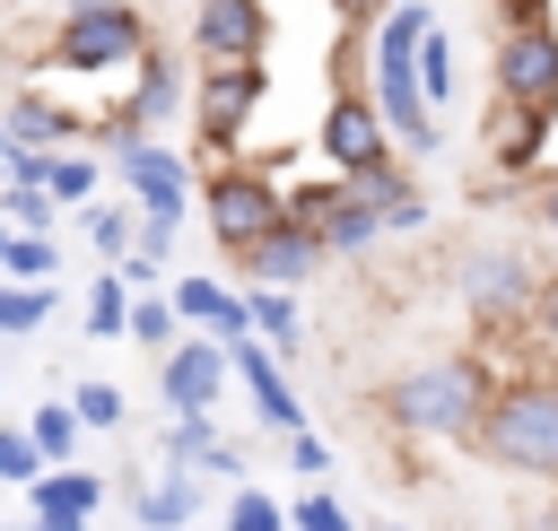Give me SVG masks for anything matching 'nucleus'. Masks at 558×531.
<instances>
[{
	"label": "nucleus",
	"instance_id": "1",
	"mask_svg": "<svg viewBox=\"0 0 558 531\" xmlns=\"http://www.w3.org/2000/svg\"><path fill=\"white\" fill-rule=\"evenodd\" d=\"M488 366L480 357H436V366H410L392 374L375 400H384V427L392 435H418V444H471L480 418H488Z\"/></svg>",
	"mask_w": 558,
	"mask_h": 531
},
{
	"label": "nucleus",
	"instance_id": "2",
	"mask_svg": "<svg viewBox=\"0 0 558 531\" xmlns=\"http://www.w3.org/2000/svg\"><path fill=\"white\" fill-rule=\"evenodd\" d=\"M471 453L497 461V470H514V479H558V374H514V383H497Z\"/></svg>",
	"mask_w": 558,
	"mask_h": 531
},
{
	"label": "nucleus",
	"instance_id": "3",
	"mask_svg": "<svg viewBox=\"0 0 558 531\" xmlns=\"http://www.w3.org/2000/svg\"><path fill=\"white\" fill-rule=\"evenodd\" d=\"M541 287H549V270H541L523 244H480V252H462V270H453V296H462V313H471L480 331L532 322Z\"/></svg>",
	"mask_w": 558,
	"mask_h": 531
},
{
	"label": "nucleus",
	"instance_id": "4",
	"mask_svg": "<svg viewBox=\"0 0 558 531\" xmlns=\"http://www.w3.org/2000/svg\"><path fill=\"white\" fill-rule=\"evenodd\" d=\"M148 44H157V35H148V17H140L131 0H70L61 26H52V61L78 70V78H96V70H140Z\"/></svg>",
	"mask_w": 558,
	"mask_h": 531
},
{
	"label": "nucleus",
	"instance_id": "5",
	"mask_svg": "<svg viewBox=\"0 0 558 531\" xmlns=\"http://www.w3.org/2000/svg\"><path fill=\"white\" fill-rule=\"evenodd\" d=\"M314 148H323L331 174H375V165H392L401 139H392L375 87H331V104H323V122H314Z\"/></svg>",
	"mask_w": 558,
	"mask_h": 531
},
{
	"label": "nucleus",
	"instance_id": "6",
	"mask_svg": "<svg viewBox=\"0 0 558 531\" xmlns=\"http://www.w3.org/2000/svg\"><path fill=\"white\" fill-rule=\"evenodd\" d=\"M201 209H209V235H218L227 252H244L253 235H270V226L288 218V183H270L262 165H218V174L201 183Z\"/></svg>",
	"mask_w": 558,
	"mask_h": 531
},
{
	"label": "nucleus",
	"instance_id": "7",
	"mask_svg": "<svg viewBox=\"0 0 558 531\" xmlns=\"http://www.w3.org/2000/svg\"><path fill=\"white\" fill-rule=\"evenodd\" d=\"M262 96H270L262 61H201V78H192V131H201V148H235L244 122L262 113Z\"/></svg>",
	"mask_w": 558,
	"mask_h": 531
},
{
	"label": "nucleus",
	"instance_id": "8",
	"mask_svg": "<svg viewBox=\"0 0 558 531\" xmlns=\"http://www.w3.org/2000/svg\"><path fill=\"white\" fill-rule=\"evenodd\" d=\"M497 96L506 104H558V26L541 9L506 17V35H497Z\"/></svg>",
	"mask_w": 558,
	"mask_h": 531
},
{
	"label": "nucleus",
	"instance_id": "9",
	"mask_svg": "<svg viewBox=\"0 0 558 531\" xmlns=\"http://www.w3.org/2000/svg\"><path fill=\"white\" fill-rule=\"evenodd\" d=\"M227 374H235V357H227V339H218V331H201V339H174V348L157 357L166 418H209V409H218V392H227Z\"/></svg>",
	"mask_w": 558,
	"mask_h": 531
},
{
	"label": "nucleus",
	"instance_id": "10",
	"mask_svg": "<svg viewBox=\"0 0 558 531\" xmlns=\"http://www.w3.org/2000/svg\"><path fill=\"white\" fill-rule=\"evenodd\" d=\"M113 165H122V192H131L148 218H174V226H183V209H192V165H183L166 139H140V148H122Z\"/></svg>",
	"mask_w": 558,
	"mask_h": 531
},
{
	"label": "nucleus",
	"instance_id": "11",
	"mask_svg": "<svg viewBox=\"0 0 558 531\" xmlns=\"http://www.w3.org/2000/svg\"><path fill=\"white\" fill-rule=\"evenodd\" d=\"M192 52L201 61H262L270 52V9L262 0H201L192 9Z\"/></svg>",
	"mask_w": 558,
	"mask_h": 531
},
{
	"label": "nucleus",
	"instance_id": "12",
	"mask_svg": "<svg viewBox=\"0 0 558 531\" xmlns=\"http://www.w3.org/2000/svg\"><path fill=\"white\" fill-rule=\"evenodd\" d=\"M227 357H235V374H244V392H253V418H262L270 435H296V427H305V400L288 392L279 348H270L262 331H244V339H227Z\"/></svg>",
	"mask_w": 558,
	"mask_h": 531
},
{
	"label": "nucleus",
	"instance_id": "13",
	"mask_svg": "<svg viewBox=\"0 0 558 531\" xmlns=\"http://www.w3.org/2000/svg\"><path fill=\"white\" fill-rule=\"evenodd\" d=\"M549 122H558V104H506V96H497L488 174H506V183H532V174H541V148H549Z\"/></svg>",
	"mask_w": 558,
	"mask_h": 531
},
{
	"label": "nucleus",
	"instance_id": "14",
	"mask_svg": "<svg viewBox=\"0 0 558 531\" xmlns=\"http://www.w3.org/2000/svg\"><path fill=\"white\" fill-rule=\"evenodd\" d=\"M331 252H323V235L314 226H296V218H279L270 235H253L244 244V279L253 287H296V279H314Z\"/></svg>",
	"mask_w": 558,
	"mask_h": 531
},
{
	"label": "nucleus",
	"instance_id": "15",
	"mask_svg": "<svg viewBox=\"0 0 558 531\" xmlns=\"http://www.w3.org/2000/svg\"><path fill=\"white\" fill-rule=\"evenodd\" d=\"M0 122H9V139L17 148H87V113H70V104H52L44 87H26V96H9L0 104Z\"/></svg>",
	"mask_w": 558,
	"mask_h": 531
},
{
	"label": "nucleus",
	"instance_id": "16",
	"mask_svg": "<svg viewBox=\"0 0 558 531\" xmlns=\"http://www.w3.org/2000/svg\"><path fill=\"white\" fill-rule=\"evenodd\" d=\"M26 505H35V522H44V531H87V514L105 505V479H96V470L52 461V470L26 487Z\"/></svg>",
	"mask_w": 558,
	"mask_h": 531
},
{
	"label": "nucleus",
	"instance_id": "17",
	"mask_svg": "<svg viewBox=\"0 0 558 531\" xmlns=\"http://www.w3.org/2000/svg\"><path fill=\"white\" fill-rule=\"evenodd\" d=\"M174 104H183V61H174V52H157V44H148V61H140V70H131V96H122V104H113V113H131V122H140V131H148V139H157V122H166V113H174Z\"/></svg>",
	"mask_w": 558,
	"mask_h": 531
},
{
	"label": "nucleus",
	"instance_id": "18",
	"mask_svg": "<svg viewBox=\"0 0 558 531\" xmlns=\"http://www.w3.org/2000/svg\"><path fill=\"white\" fill-rule=\"evenodd\" d=\"M131 514H140L148 531H183V522L201 514V470L166 461V479H131Z\"/></svg>",
	"mask_w": 558,
	"mask_h": 531
},
{
	"label": "nucleus",
	"instance_id": "19",
	"mask_svg": "<svg viewBox=\"0 0 558 531\" xmlns=\"http://www.w3.org/2000/svg\"><path fill=\"white\" fill-rule=\"evenodd\" d=\"M166 461L201 470V479H244V453L209 427V418H166Z\"/></svg>",
	"mask_w": 558,
	"mask_h": 531
},
{
	"label": "nucleus",
	"instance_id": "20",
	"mask_svg": "<svg viewBox=\"0 0 558 531\" xmlns=\"http://www.w3.org/2000/svg\"><path fill=\"white\" fill-rule=\"evenodd\" d=\"M349 183L384 209V235H418V226H427V192H418L401 165H375V174H349Z\"/></svg>",
	"mask_w": 558,
	"mask_h": 531
},
{
	"label": "nucleus",
	"instance_id": "21",
	"mask_svg": "<svg viewBox=\"0 0 558 531\" xmlns=\"http://www.w3.org/2000/svg\"><path fill=\"white\" fill-rule=\"evenodd\" d=\"M366 244H384V209L349 183V192H340V209L323 218V252H331V261H349V252H366Z\"/></svg>",
	"mask_w": 558,
	"mask_h": 531
},
{
	"label": "nucleus",
	"instance_id": "22",
	"mask_svg": "<svg viewBox=\"0 0 558 531\" xmlns=\"http://www.w3.org/2000/svg\"><path fill=\"white\" fill-rule=\"evenodd\" d=\"M96 183H105L96 148H52V157H44V192H52L61 209H87V200H96Z\"/></svg>",
	"mask_w": 558,
	"mask_h": 531
},
{
	"label": "nucleus",
	"instance_id": "23",
	"mask_svg": "<svg viewBox=\"0 0 558 531\" xmlns=\"http://www.w3.org/2000/svg\"><path fill=\"white\" fill-rule=\"evenodd\" d=\"M0 218L17 226V235H52V218H61V200L35 183V174H9V192H0Z\"/></svg>",
	"mask_w": 558,
	"mask_h": 531
},
{
	"label": "nucleus",
	"instance_id": "24",
	"mask_svg": "<svg viewBox=\"0 0 558 531\" xmlns=\"http://www.w3.org/2000/svg\"><path fill=\"white\" fill-rule=\"evenodd\" d=\"M87 339H131V279L122 270H105L87 287Z\"/></svg>",
	"mask_w": 558,
	"mask_h": 531
},
{
	"label": "nucleus",
	"instance_id": "25",
	"mask_svg": "<svg viewBox=\"0 0 558 531\" xmlns=\"http://www.w3.org/2000/svg\"><path fill=\"white\" fill-rule=\"evenodd\" d=\"M26 435L44 444V461H70V453H78V435H87V418H78V400H44V409L26 418Z\"/></svg>",
	"mask_w": 558,
	"mask_h": 531
},
{
	"label": "nucleus",
	"instance_id": "26",
	"mask_svg": "<svg viewBox=\"0 0 558 531\" xmlns=\"http://www.w3.org/2000/svg\"><path fill=\"white\" fill-rule=\"evenodd\" d=\"M131 226H140V200H87V244H96L105 261L131 252Z\"/></svg>",
	"mask_w": 558,
	"mask_h": 531
},
{
	"label": "nucleus",
	"instance_id": "27",
	"mask_svg": "<svg viewBox=\"0 0 558 531\" xmlns=\"http://www.w3.org/2000/svg\"><path fill=\"white\" fill-rule=\"evenodd\" d=\"M174 331H183V313H174V296H148V287H131V339L140 348H174Z\"/></svg>",
	"mask_w": 558,
	"mask_h": 531
},
{
	"label": "nucleus",
	"instance_id": "28",
	"mask_svg": "<svg viewBox=\"0 0 558 531\" xmlns=\"http://www.w3.org/2000/svg\"><path fill=\"white\" fill-rule=\"evenodd\" d=\"M418 87H427V104H436V113L453 104V35H445V26H427V35H418Z\"/></svg>",
	"mask_w": 558,
	"mask_h": 531
},
{
	"label": "nucleus",
	"instance_id": "29",
	"mask_svg": "<svg viewBox=\"0 0 558 531\" xmlns=\"http://www.w3.org/2000/svg\"><path fill=\"white\" fill-rule=\"evenodd\" d=\"M340 192H349V174H314V183H288V218L323 235V218L340 209Z\"/></svg>",
	"mask_w": 558,
	"mask_h": 531
},
{
	"label": "nucleus",
	"instance_id": "30",
	"mask_svg": "<svg viewBox=\"0 0 558 531\" xmlns=\"http://www.w3.org/2000/svg\"><path fill=\"white\" fill-rule=\"evenodd\" d=\"M253 331H262L279 357L305 339V331H296V305H288V287H253Z\"/></svg>",
	"mask_w": 558,
	"mask_h": 531
},
{
	"label": "nucleus",
	"instance_id": "31",
	"mask_svg": "<svg viewBox=\"0 0 558 531\" xmlns=\"http://www.w3.org/2000/svg\"><path fill=\"white\" fill-rule=\"evenodd\" d=\"M52 461H44V444L26 435V427H0V487H35Z\"/></svg>",
	"mask_w": 558,
	"mask_h": 531
},
{
	"label": "nucleus",
	"instance_id": "32",
	"mask_svg": "<svg viewBox=\"0 0 558 531\" xmlns=\"http://www.w3.org/2000/svg\"><path fill=\"white\" fill-rule=\"evenodd\" d=\"M52 313V287H35V279H0V331H35Z\"/></svg>",
	"mask_w": 558,
	"mask_h": 531
},
{
	"label": "nucleus",
	"instance_id": "33",
	"mask_svg": "<svg viewBox=\"0 0 558 531\" xmlns=\"http://www.w3.org/2000/svg\"><path fill=\"white\" fill-rule=\"evenodd\" d=\"M52 270H61V244H52V235H17L0 279H35V287H52Z\"/></svg>",
	"mask_w": 558,
	"mask_h": 531
},
{
	"label": "nucleus",
	"instance_id": "34",
	"mask_svg": "<svg viewBox=\"0 0 558 531\" xmlns=\"http://www.w3.org/2000/svg\"><path fill=\"white\" fill-rule=\"evenodd\" d=\"M227 531H288V505H279L270 487H235V505H227Z\"/></svg>",
	"mask_w": 558,
	"mask_h": 531
},
{
	"label": "nucleus",
	"instance_id": "35",
	"mask_svg": "<svg viewBox=\"0 0 558 531\" xmlns=\"http://www.w3.org/2000/svg\"><path fill=\"white\" fill-rule=\"evenodd\" d=\"M288 531H357V522H349V505H340L331 487H305V496L288 505Z\"/></svg>",
	"mask_w": 558,
	"mask_h": 531
},
{
	"label": "nucleus",
	"instance_id": "36",
	"mask_svg": "<svg viewBox=\"0 0 558 531\" xmlns=\"http://www.w3.org/2000/svg\"><path fill=\"white\" fill-rule=\"evenodd\" d=\"M70 400H78V418H87V427H122V392H113V383H78Z\"/></svg>",
	"mask_w": 558,
	"mask_h": 531
},
{
	"label": "nucleus",
	"instance_id": "37",
	"mask_svg": "<svg viewBox=\"0 0 558 531\" xmlns=\"http://www.w3.org/2000/svg\"><path fill=\"white\" fill-rule=\"evenodd\" d=\"M288 470H305V487H323V470H331V444L296 427V435H288Z\"/></svg>",
	"mask_w": 558,
	"mask_h": 531
},
{
	"label": "nucleus",
	"instance_id": "38",
	"mask_svg": "<svg viewBox=\"0 0 558 531\" xmlns=\"http://www.w3.org/2000/svg\"><path fill=\"white\" fill-rule=\"evenodd\" d=\"M532 339L558 357V270H549V287H541V305H532Z\"/></svg>",
	"mask_w": 558,
	"mask_h": 531
},
{
	"label": "nucleus",
	"instance_id": "39",
	"mask_svg": "<svg viewBox=\"0 0 558 531\" xmlns=\"http://www.w3.org/2000/svg\"><path fill=\"white\" fill-rule=\"evenodd\" d=\"M532 218H541V235H558V165L532 174Z\"/></svg>",
	"mask_w": 558,
	"mask_h": 531
},
{
	"label": "nucleus",
	"instance_id": "40",
	"mask_svg": "<svg viewBox=\"0 0 558 531\" xmlns=\"http://www.w3.org/2000/svg\"><path fill=\"white\" fill-rule=\"evenodd\" d=\"M384 9H392V0H331V17H340V26H357V35H366Z\"/></svg>",
	"mask_w": 558,
	"mask_h": 531
},
{
	"label": "nucleus",
	"instance_id": "41",
	"mask_svg": "<svg viewBox=\"0 0 558 531\" xmlns=\"http://www.w3.org/2000/svg\"><path fill=\"white\" fill-rule=\"evenodd\" d=\"M9 165H17V139H9V122H0V183H9Z\"/></svg>",
	"mask_w": 558,
	"mask_h": 531
},
{
	"label": "nucleus",
	"instance_id": "42",
	"mask_svg": "<svg viewBox=\"0 0 558 531\" xmlns=\"http://www.w3.org/2000/svg\"><path fill=\"white\" fill-rule=\"evenodd\" d=\"M9 244H17V226H9V218H0V270H9Z\"/></svg>",
	"mask_w": 558,
	"mask_h": 531
},
{
	"label": "nucleus",
	"instance_id": "43",
	"mask_svg": "<svg viewBox=\"0 0 558 531\" xmlns=\"http://www.w3.org/2000/svg\"><path fill=\"white\" fill-rule=\"evenodd\" d=\"M392 9H427V0H392Z\"/></svg>",
	"mask_w": 558,
	"mask_h": 531
},
{
	"label": "nucleus",
	"instance_id": "44",
	"mask_svg": "<svg viewBox=\"0 0 558 531\" xmlns=\"http://www.w3.org/2000/svg\"><path fill=\"white\" fill-rule=\"evenodd\" d=\"M17 531H44V522H35V514H26V522H17Z\"/></svg>",
	"mask_w": 558,
	"mask_h": 531
},
{
	"label": "nucleus",
	"instance_id": "45",
	"mask_svg": "<svg viewBox=\"0 0 558 531\" xmlns=\"http://www.w3.org/2000/svg\"><path fill=\"white\" fill-rule=\"evenodd\" d=\"M392 531H410V522H392Z\"/></svg>",
	"mask_w": 558,
	"mask_h": 531
}]
</instances>
